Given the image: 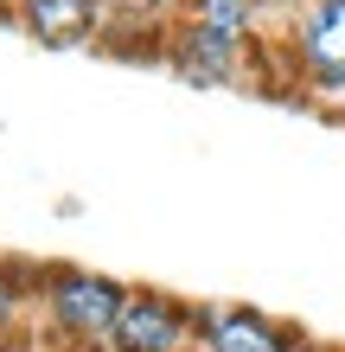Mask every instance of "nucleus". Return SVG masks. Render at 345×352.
<instances>
[{"instance_id":"nucleus-1","label":"nucleus","mask_w":345,"mask_h":352,"mask_svg":"<svg viewBox=\"0 0 345 352\" xmlns=\"http://www.w3.org/2000/svg\"><path fill=\"white\" fill-rule=\"evenodd\" d=\"M121 307H128V288L115 276H96V269H51V282H45L51 333L71 352H109Z\"/></svg>"},{"instance_id":"nucleus-2","label":"nucleus","mask_w":345,"mask_h":352,"mask_svg":"<svg viewBox=\"0 0 345 352\" xmlns=\"http://www.w3.org/2000/svg\"><path fill=\"white\" fill-rule=\"evenodd\" d=\"M288 45L313 96H345V0H294Z\"/></svg>"},{"instance_id":"nucleus-3","label":"nucleus","mask_w":345,"mask_h":352,"mask_svg":"<svg viewBox=\"0 0 345 352\" xmlns=\"http://www.w3.org/2000/svg\"><path fill=\"white\" fill-rule=\"evenodd\" d=\"M192 307H179L160 288H128V307H121L109 352H192Z\"/></svg>"},{"instance_id":"nucleus-4","label":"nucleus","mask_w":345,"mask_h":352,"mask_svg":"<svg viewBox=\"0 0 345 352\" xmlns=\"http://www.w3.org/2000/svg\"><path fill=\"white\" fill-rule=\"evenodd\" d=\"M198 352H288L294 333L262 307H192Z\"/></svg>"},{"instance_id":"nucleus-5","label":"nucleus","mask_w":345,"mask_h":352,"mask_svg":"<svg viewBox=\"0 0 345 352\" xmlns=\"http://www.w3.org/2000/svg\"><path fill=\"white\" fill-rule=\"evenodd\" d=\"M13 19L26 26L38 45L71 52L103 26V0H13Z\"/></svg>"},{"instance_id":"nucleus-6","label":"nucleus","mask_w":345,"mask_h":352,"mask_svg":"<svg viewBox=\"0 0 345 352\" xmlns=\"http://www.w3.org/2000/svg\"><path fill=\"white\" fill-rule=\"evenodd\" d=\"M243 52L250 45H230L205 26H186L179 19V38H173V71L192 77V84H243Z\"/></svg>"},{"instance_id":"nucleus-7","label":"nucleus","mask_w":345,"mask_h":352,"mask_svg":"<svg viewBox=\"0 0 345 352\" xmlns=\"http://www.w3.org/2000/svg\"><path fill=\"white\" fill-rule=\"evenodd\" d=\"M256 13H262V0H186V26H205L230 45L256 38Z\"/></svg>"},{"instance_id":"nucleus-8","label":"nucleus","mask_w":345,"mask_h":352,"mask_svg":"<svg viewBox=\"0 0 345 352\" xmlns=\"http://www.w3.org/2000/svg\"><path fill=\"white\" fill-rule=\"evenodd\" d=\"M19 320V282L13 276H0V340H7V327Z\"/></svg>"},{"instance_id":"nucleus-9","label":"nucleus","mask_w":345,"mask_h":352,"mask_svg":"<svg viewBox=\"0 0 345 352\" xmlns=\"http://www.w3.org/2000/svg\"><path fill=\"white\" fill-rule=\"evenodd\" d=\"M134 13H173V7H186V0H128Z\"/></svg>"},{"instance_id":"nucleus-10","label":"nucleus","mask_w":345,"mask_h":352,"mask_svg":"<svg viewBox=\"0 0 345 352\" xmlns=\"http://www.w3.org/2000/svg\"><path fill=\"white\" fill-rule=\"evenodd\" d=\"M288 352H345V346H326V340H294Z\"/></svg>"},{"instance_id":"nucleus-11","label":"nucleus","mask_w":345,"mask_h":352,"mask_svg":"<svg viewBox=\"0 0 345 352\" xmlns=\"http://www.w3.org/2000/svg\"><path fill=\"white\" fill-rule=\"evenodd\" d=\"M262 7H275V0H262Z\"/></svg>"}]
</instances>
